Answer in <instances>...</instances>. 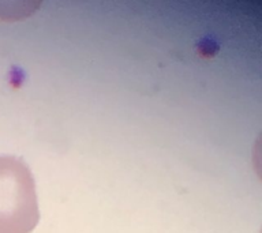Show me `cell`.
<instances>
[{
	"instance_id": "1",
	"label": "cell",
	"mask_w": 262,
	"mask_h": 233,
	"mask_svg": "<svg viewBox=\"0 0 262 233\" xmlns=\"http://www.w3.org/2000/svg\"><path fill=\"white\" fill-rule=\"evenodd\" d=\"M40 220L36 183L22 158L0 157V233H30Z\"/></svg>"
}]
</instances>
